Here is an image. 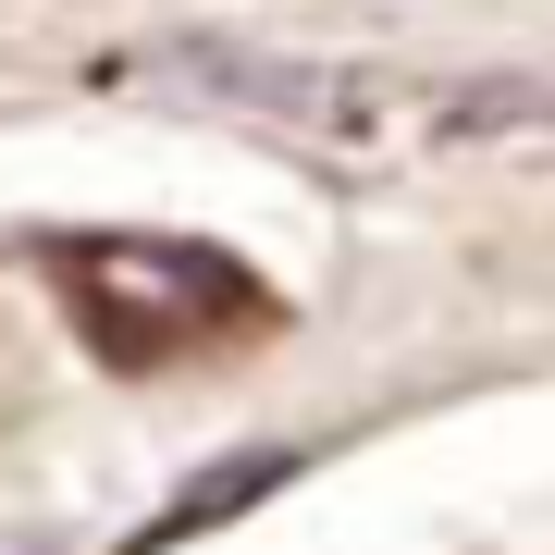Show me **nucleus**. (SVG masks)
I'll use <instances>...</instances> for the list:
<instances>
[{
  "label": "nucleus",
  "mask_w": 555,
  "mask_h": 555,
  "mask_svg": "<svg viewBox=\"0 0 555 555\" xmlns=\"http://www.w3.org/2000/svg\"><path fill=\"white\" fill-rule=\"evenodd\" d=\"M62 284H75V321L100 334V358H173L259 321V284L210 247H149V235H87L62 247Z\"/></svg>",
  "instance_id": "1"
},
{
  "label": "nucleus",
  "mask_w": 555,
  "mask_h": 555,
  "mask_svg": "<svg viewBox=\"0 0 555 555\" xmlns=\"http://www.w3.org/2000/svg\"><path fill=\"white\" fill-rule=\"evenodd\" d=\"M259 481H284V456H235V469H210V481H198V506H173V518H149V531L124 543V555H160V543H185V531H210V518H235V506L259 494Z\"/></svg>",
  "instance_id": "2"
}]
</instances>
